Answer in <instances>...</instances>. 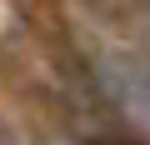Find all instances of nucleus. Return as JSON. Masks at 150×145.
Listing matches in <instances>:
<instances>
[{"mask_svg": "<svg viewBox=\"0 0 150 145\" xmlns=\"http://www.w3.org/2000/svg\"><path fill=\"white\" fill-rule=\"evenodd\" d=\"M145 20H150V15H145Z\"/></svg>", "mask_w": 150, "mask_h": 145, "instance_id": "obj_3", "label": "nucleus"}, {"mask_svg": "<svg viewBox=\"0 0 150 145\" xmlns=\"http://www.w3.org/2000/svg\"><path fill=\"white\" fill-rule=\"evenodd\" d=\"M0 145H10V135H5V125H0Z\"/></svg>", "mask_w": 150, "mask_h": 145, "instance_id": "obj_2", "label": "nucleus"}, {"mask_svg": "<svg viewBox=\"0 0 150 145\" xmlns=\"http://www.w3.org/2000/svg\"><path fill=\"white\" fill-rule=\"evenodd\" d=\"M95 80L105 90V100L150 140V60L120 45H105L95 55Z\"/></svg>", "mask_w": 150, "mask_h": 145, "instance_id": "obj_1", "label": "nucleus"}]
</instances>
